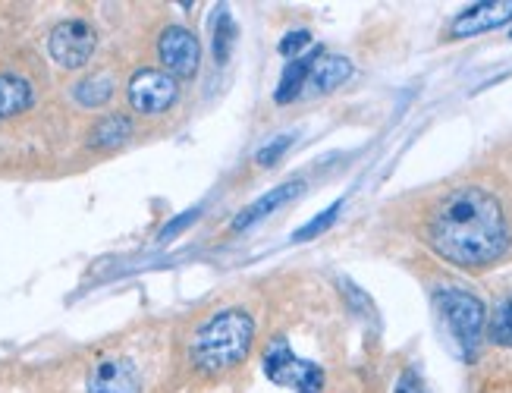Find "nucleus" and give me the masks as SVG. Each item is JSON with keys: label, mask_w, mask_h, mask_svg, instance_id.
Listing matches in <instances>:
<instances>
[{"label": "nucleus", "mask_w": 512, "mask_h": 393, "mask_svg": "<svg viewBox=\"0 0 512 393\" xmlns=\"http://www.w3.org/2000/svg\"><path fill=\"white\" fill-rule=\"evenodd\" d=\"M509 23H512V0H484V4L465 7L450 23V32L456 38H472V35L503 29Z\"/></svg>", "instance_id": "9"}, {"label": "nucleus", "mask_w": 512, "mask_h": 393, "mask_svg": "<svg viewBox=\"0 0 512 393\" xmlns=\"http://www.w3.org/2000/svg\"><path fill=\"white\" fill-rule=\"evenodd\" d=\"M264 375L271 384L286 387L293 393H321L324 390V368L318 362H308L293 353L286 337H274V343L264 353Z\"/></svg>", "instance_id": "4"}, {"label": "nucleus", "mask_w": 512, "mask_h": 393, "mask_svg": "<svg viewBox=\"0 0 512 393\" xmlns=\"http://www.w3.org/2000/svg\"><path fill=\"white\" fill-rule=\"evenodd\" d=\"M355 73L352 60L343 57V54H321V60L315 63V70H311V92L318 95H327V92H337L343 82H349Z\"/></svg>", "instance_id": "12"}, {"label": "nucleus", "mask_w": 512, "mask_h": 393, "mask_svg": "<svg viewBox=\"0 0 512 393\" xmlns=\"http://www.w3.org/2000/svg\"><path fill=\"white\" fill-rule=\"evenodd\" d=\"M340 208H343V202H333L330 208H324L318 217H311V221L302 227V230H296V243H308V239H315V236H321L324 230H330L333 227V221L340 217Z\"/></svg>", "instance_id": "18"}, {"label": "nucleus", "mask_w": 512, "mask_h": 393, "mask_svg": "<svg viewBox=\"0 0 512 393\" xmlns=\"http://www.w3.org/2000/svg\"><path fill=\"white\" fill-rule=\"evenodd\" d=\"M198 217H202V208H198V205H195V208H189V211H183L180 217H173V221L161 230V236H158V239H161V243H170V239H176L183 230H189V227L198 221Z\"/></svg>", "instance_id": "20"}, {"label": "nucleus", "mask_w": 512, "mask_h": 393, "mask_svg": "<svg viewBox=\"0 0 512 393\" xmlns=\"http://www.w3.org/2000/svg\"><path fill=\"white\" fill-rule=\"evenodd\" d=\"M158 57L173 79H192L202 63V45L186 26H167L158 35Z\"/></svg>", "instance_id": "7"}, {"label": "nucleus", "mask_w": 512, "mask_h": 393, "mask_svg": "<svg viewBox=\"0 0 512 393\" xmlns=\"http://www.w3.org/2000/svg\"><path fill=\"white\" fill-rule=\"evenodd\" d=\"M321 54H324L321 48H311L308 54H302V57L286 63V70L280 76V85H277V92H274L277 104H289V101H296L302 95V89L308 85L311 70H315V63L321 60Z\"/></svg>", "instance_id": "11"}, {"label": "nucleus", "mask_w": 512, "mask_h": 393, "mask_svg": "<svg viewBox=\"0 0 512 393\" xmlns=\"http://www.w3.org/2000/svg\"><path fill=\"white\" fill-rule=\"evenodd\" d=\"M129 136H132V120L126 114H107L92 126V133H88V145H92V148H117Z\"/></svg>", "instance_id": "14"}, {"label": "nucleus", "mask_w": 512, "mask_h": 393, "mask_svg": "<svg viewBox=\"0 0 512 393\" xmlns=\"http://www.w3.org/2000/svg\"><path fill=\"white\" fill-rule=\"evenodd\" d=\"M211 26H214V60L224 67V63L230 60L233 54V45H236V23H233V16L227 7H220L211 19Z\"/></svg>", "instance_id": "16"}, {"label": "nucleus", "mask_w": 512, "mask_h": 393, "mask_svg": "<svg viewBox=\"0 0 512 393\" xmlns=\"http://www.w3.org/2000/svg\"><path fill=\"white\" fill-rule=\"evenodd\" d=\"M73 98L82 107H104L110 98H114V76L110 73H92L73 85Z\"/></svg>", "instance_id": "15"}, {"label": "nucleus", "mask_w": 512, "mask_h": 393, "mask_svg": "<svg viewBox=\"0 0 512 393\" xmlns=\"http://www.w3.org/2000/svg\"><path fill=\"white\" fill-rule=\"evenodd\" d=\"M255 340V321L242 309H224L211 315L195 331L189 356L202 375H224V371L246 362Z\"/></svg>", "instance_id": "2"}, {"label": "nucleus", "mask_w": 512, "mask_h": 393, "mask_svg": "<svg viewBox=\"0 0 512 393\" xmlns=\"http://www.w3.org/2000/svg\"><path fill=\"white\" fill-rule=\"evenodd\" d=\"M35 104V89L26 76L16 73H0V120L19 117Z\"/></svg>", "instance_id": "13"}, {"label": "nucleus", "mask_w": 512, "mask_h": 393, "mask_svg": "<svg viewBox=\"0 0 512 393\" xmlns=\"http://www.w3.org/2000/svg\"><path fill=\"white\" fill-rule=\"evenodd\" d=\"M302 189H305V183H302V180H289V183H283V186H274L271 192H264L261 199H255L249 208H242V211L233 217L230 230H233V233H239V230L255 227L258 221H264V217H271V214H274V211H280L283 205H289L293 199H299Z\"/></svg>", "instance_id": "10"}, {"label": "nucleus", "mask_w": 512, "mask_h": 393, "mask_svg": "<svg viewBox=\"0 0 512 393\" xmlns=\"http://www.w3.org/2000/svg\"><path fill=\"white\" fill-rule=\"evenodd\" d=\"M431 299L437 305L440 318L447 321L453 340L459 343L462 356L475 359L481 349V340H484V331H487V305L475 293L462 290V287H450V283L434 287Z\"/></svg>", "instance_id": "3"}, {"label": "nucleus", "mask_w": 512, "mask_h": 393, "mask_svg": "<svg viewBox=\"0 0 512 393\" xmlns=\"http://www.w3.org/2000/svg\"><path fill=\"white\" fill-rule=\"evenodd\" d=\"M428 246L456 268L478 271L509 252L512 230L503 202L484 186H456L434 202L425 224Z\"/></svg>", "instance_id": "1"}, {"label": "nucleus", "mask_w": 512, "mask_h": 393, "mask_svg": "<svg viewBox=\"0 0 512 393\" xmlns=\"http://www.w3.org/2000/svg\"><path fill=\"white\" fill-rule=\"evenodd\" d=\"M308 45H311V32L308 29H296V32L283 35L277 48H280L283 57L296 60V57H302V48H308Z\"/></svg>", "instance_id": "21"}, {"label": "nucleus", "mask_w": 512, "mask_h": 393, "mask_svg": "<svg viewBox=\"0 0 512 393\" xmlns=\"http://www.w3.org/2000/svg\"><path fill=\"white\" fill-rule=\"evenodd\" d=\"M95 48H98V35L82 19H66L48 38V54L63 70H82L92 60Z\"/></svg>", "instance_id": "6"}, {"label": "nucleus", "mask_w": 512, "mask_h": 393, "mask_svg": "<svg viewBox=\"0 0 512 393\" xmlns=\"http://www.w3.org/2000/svg\"><path fill=\"white\" fill-rule=\"evenodd\" d=\"M126 98H129V107L136 114L158 117V114H167L176 104V98H180V85H176V79L170 73L145 67L129 79Z\"/></svg>", "instance_id": "5"}, {"label": "nucleus", "mask_w": 512, "mask_h": 393, "mask_svg": "<svg viewBox=\"0 0 512 393\" xmlns=\"http://www.w3.org/2000/svg\"><path fill=\"white\" fill-rule=\"evenodd\" d=\"M293 142H296V136H293V133H283V136L271 139V142H267V145L258 151V155H255L258 167H274V164L286 155L289 145H293Z\"/></svg>", "instance_id": "19"}, {"label": "nucleus", "mask_w": 512, "mask_h": 393, "mask_svg": "<svg viewBox=\"0 0 512 393\" xmlns=\"http://www.w3.org/2000/svg\"><path fill=\"white\" fill-rule=\"evenodd\" d=\"M487 334H491L497 346L512 349V296H506L494 309V315L487 318Z\"/></svg>", "instance_id": "17"}, {"label": "nucleus", "mask_w": 512, "mask_h": 393, "mask_svg": "<svg viewBox=\"0 0 512 393\" xmlns=\"http://www.w3.org/2000/svg\"><path fill=\"white\" fill-rule=\"evenodd\" d=\"M393 393H428V390H425V384H421L418 371H415V368H409V371H403V375H399V381H396V390H393Z\"/></svg>", "instance_id": "22"}, {"label": "nucleus", "mask_w": 512, "mask_h": 393, "mask_svg": "<svg viewBox=\"0 0 512 393\" xmlns=\"http://www.w3.org/2000/svg\"><path fill=\"white\" fill-rule=\"evenodd\" d=\"M509 38H512V29H509Z\"/></svg>", "instance_id": "23"}, {"label": "nucleus", "mask_w": 512, "mask_h": 393, "mask_svg": "<svg viewBox=\"0 0 512 393\" xmlns=\"http://www.w3.org/2000/svg\"><path fill=\"white\" fill-rule=\"evenodd\" d=\"M88 393H142V375L126 356H104L92 365Z\"/></svg>", "instance_id": "8"}]
</instances>
